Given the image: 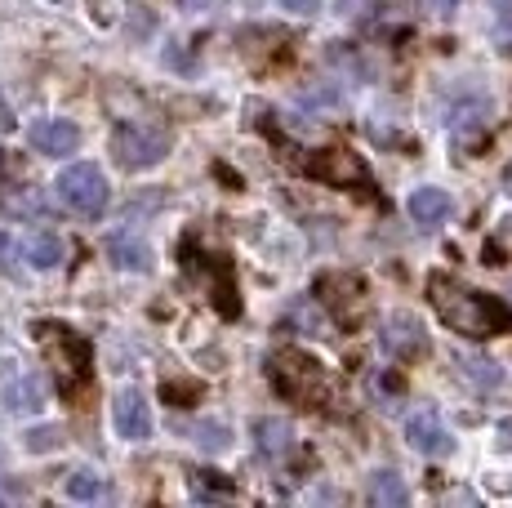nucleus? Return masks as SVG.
I'll list each match as a JSON object with an SVG mask.
<instances>
[{"instance_id":"nucleus-1","label":"nucleus","mask_w":512,"mask_h":508,"mask_svg":"<svg viewBox=\"0 0 512 508\" xmlns=\"http://www.w3.org/2000/svg\"><path fill=\"white\" fill-rule=\"evenodd\" d=\"M432 304L437 312L464 335H499L508 326V312L495 304V299H477L468 290L450 286L446 277H432Z\"/></svg>"},{"instance_id":"nucleus-2","label":"nucleus","mask_w":512,"mask_h":508,"mask_svg":"<svg viewBox=\"0 0 512 508\" xmlns=\"http://www.w3.org/2000/svg\"><path fill=\"white\" fill-rule=\"evenodd\" d=\"M54 192H58V201H63L72 214H81V219H98V214L107 210V201H112L107 174L98 170L94 161H76V165H67V170L58 174Z\"/></svg>"},{"instance_id":"nucleus-3","label":"nucleus","mask_w":512,"mask_h":508,"mask_svg":"<svg viewBox=\"0 0 512 508\" xmlns=\"http://www.w3.org/2000/svg\"><path fill=\"white\" fill-rule=\"evenodd\" d=\"M112 152L125 170H152V165H161L165 156H170V134L152 130V125H139V121L116 125Z\"/></svg>"},{"instance_id":"nucleus-4","label":"nucleus","mask_w":512,"mask_h":508,"mask_svg":"<svg viewBox=\"0 0 512 508\" xmlns=\"http://www.w3.org/2000/svg\"><path fill=\"white\" fill-rule=\"evenodd\" d=\"M406 442H410V451H419L428 459H441L455 451V437L446 433L437 410H415V415L406 419Z\"/></svg>"},{"instance_id":"nucleus-5","label":"nucleus","mask_w":512,"mask_h":508,"mask_svg":"<svg viewBox=\"0 0 512 508\" xmlns=\"http://www.w3.org/2000/svg\"><path fill=\"white\" fill-rule=\"evenodd\" d=\"M112 424L125 442H147V437H152V410H147V397L139 388H121V393H116Z\"/></svg>"},{"instance_id":"nucleus-6","label":"nucleus","mask_w":512,"mask_h":508,"mask_svg":"<svg viewBox=\"0 0 512 508\" xmlns=\"http://www.w3.org/2000/svg\"><path fill=\"white\" fill-rule=\"evenodd\" d=\"M383 344L397 357H428V330H423L410 312H392L388 330H383Z\"/></svg>"},{"instance_id":"nucleus-7","label":"nucleus","mask_w":512,"mask_h":508,"mask_svg":"<svg viewBox=\"0 0 512 508\" xmlns=\"http://www.w3.org/2000/svg\"><path fill=\"white\" fill-rule=\"evenodd\" d=\"M27 139H32V148L41 156H67V152L81 148V130H76L72 121H63V116H54V121H36Z\"/></svg>"},{"instance_id":"nucleus-8","label":"nucleus","mask_w":512,"mask_h":508,"mask_svg":"<svg viewBox=\"0 0 512 508\" xmlns=\"http://www.w3.org/2000/svg\"><path fill=\"white\" fill-rule=\"evenodd\" d=\"M107 254H112V263L121 272H152V246L130 228H121V232L107 237Z\"/></svg>"},{"instance_id":"nucleus-9","label":"nucleus","mask_w":512,"mask_h":508,"mask_svg":"<svg viewBox=\"0 0 512 508\" xmlns=\"http://www.w3.org/2000/svg\"><path fill=\"white\" fill-rule=\"evenodd\" d=\"M317 179H330V183H361L366 179V165L357 161L352 152H343V148H326L317 156V161L308 165Z\"/></svg>"},{"instance_id":"nucleus-10","label":"nucleus","mask_w":512,"mask_h":508,"mask_svg":"<svg viewBox=\"0 0 512 508\" xmlns=\"http://www.w3.org/2000/svg\"><path fill=\"white\" fill-rule=\"evenodd\" d=\"M410 219L419 223V228H437V223L450 219V192L441 188H415L410 192Z\"/></svg>"},{"instance_id":"nucleus-11","label":"nucleus","mask_w":512,"mask_h":508,"mask_svg":"<svg viewBox=\"0 0 512 508\" xmlns=\"http://www.w3.org/2000/svg\"><path fill=\"white\" fill-rule=\"evenodd\" d=\"M45 406V379L41 375H23L5 384V410L9 415H32Z\"/></svg>"},{"instance_id":"nucleus-12","label":"nucleus","mask_w":512,"mask_h":508,"mask_svg":"<svg viewBox=\"0 0 512 508\" xmlns=\"http://www.w3.org/2000/svg\"><path fill=\"white\" fill-rule=\"evenodd\" d=\"M254 446H259V455L281 459V455L294 446V428H290V419H272V415L254 419Z\"/></svg>"},{"instance_id":"nucleus-13","label":"nucleus","mask_w":512,"mask_h":508,"mask_svg":"<svg viewBox=\"0 0 512 508\" xmlns=\"http://www.w3.org/2000/svg\"><path fill=\"white\" fill-rule=\"evenodd\" d=\"M23 254H27V263H32L36 272H54L58 263H63V254H67V246H63V237L58 232H32V237L23 241Z\"/></svg>"},{"instance_id":"nucleus-14","label":"nucleus","mask_w":512,"mask_h":508,"mask_svg":"<svg viewBox=\"0 0 512 508\" xmlns=\"http://www.w3.org/2000/svg\"><path fill=\"white\" fill-rule=\"evenodd\" d=\"M459 379H464L472 393H490V388L504 384V370L490 357H459Z\"/></svg>"},{"instance_id":"nucleus-15","label":"nucleus","mask_w":512,"mask_h":508,"mask_svg":"<svg viewBox=\"0 0 512 508\" xmlns=\"http://www.w3.org/2000/svg\"><path fill=\"white\" fill-rule=\"evenodd\" d=\"M486 112H490V107L481 99H468V103H450L441 121H446V130L468 134V130H481V125H486Z\"/></svg>"},{"instance_id":"nucleus-16","label":"nucleus","mask_w":512,"mask_h":508,"mask_svg":"<svg viewBox=\"0 0 512 508\" xmlns=\"http://www.w3.org/2000/svg\"><path fill=\"white\" fill-rule=\"evenodd\" d=\"M370 500L379 508H401L406 504V482H401L392 468H379V473L370 477Z\"/></svg>"},{"instance_id":"nucleus-17","label":"nucleus","mask_w":512,"mask_h":508,"mask_svg":"<svg viewBox=\"0 0 512 508\" xmlns=\"http://www.w3.org/2000/svg\"><path fill=\"white\" fill-rule=\"evenodd\" d=\"M67 500H81V504H94V500H103L107 495V486H103V477L94 473V468H76L72 477H67Z\"/></svg>"},{"instance_id":"nucleus-18","label":"nucleus","mask_w":512,"mask_h":508,"mask_svg":"<svg viewBox=\"0 0 512 508\" xmlns=\"http://www.w3.org/2000/svg\"><path fill=\"white\" fill-rule=\"evenodd\" d=\"M192 442L201 446V451L219 455L232 446V433H228V424H219V419H201V424H192Z\"/></svg>"},{"instance_id":"nucleus-19","label":"nucleus","mask_w":512,"mask_h":508,"mask_svg":"<svg viewBox=\"0 0 512 508\" xmlns=\"http://www.w3.org/2000/svg\"><path fill=\"white\" fill-rule=\"evenodd\" d=\"M23 446H27L32 455H49V451H58V446H63V428H58V424L32 428V433L23 437Z\"/></svg>"},{"instance_id":"nucleus-20","label":"nucleus","mask_w":512,"mask_h":508,"mask_svg":"<svg viewBox=\"0 0 512 508\" xmlns=\"http://www.w3.org/2000/svg\"><path fill=\"white\" fill-rule=\"evenodd\" d=\"M18 259H23V241L0 232V272H5V277H18Z\"/></svg>"},{"instance_id":"nucleus-21","label":"nucleus","mask_w":512,"mask_h":508,"mask_svg":"<svg viewBox=\"0 0 512 508\" xmlns=\"http://www.w3.org/2000/svg\"><path fill=\"white\" fill-rule=\"evenodd\" d=\"M281 9H290V14L312 18V14H321V0H281Z\"/></svg>"},{"instance_id":"nucleus-22","label":"nucleus","mask_w":512,"mask_h":508,"mask_svg":"<svg viewBox=\"0 0 512 508\" xmlns=\"http://www.w3.org/2000/svg\"><path fill=\"white\" fill-rule=\"evenodd\" d=\"M495 18H499V32L512 41V0H495Z\"/></svg>"},{"instance_id":"nucleus-23","label":"nucleus","mask_w":512,"mask_h":508,"mask_svg":"<svg viewBox=\"0 0 512 508\" xmlns=\"http://www.w3.org/2000/svg\"><path fill=\"white\" fill-rule=\"evenodd\" d=\"M130 9H134V32L147 36V32H152V23H156L152 9H147V5H130Z\"/></svg>"},{"instance_id":"nucleus-24","label":"nucleus","mask_w":512,"mask_h":508,"mask_svg":"<svg viewBox=\"0 0 512 508\" xmlns=\"http://www.w3.org/2000/svg\"><path fill=\"white\" fill-rule=\"evenodd\" d=\"M499 451H512V419H499Z\"/></svg>"},{"instance_id":"nucleus-25","label":"nucleus","mask_w":512,"mask_h":508,"mask_svg":"<svg viewBox=\"0 0 512 508\" xmlns=\"http://www.w3.org/2000/svg\"><path fill=\"white\" fill-rule=\"evenodd\" d=\"M459 5V0H428V9H432V14H450V9H455Z\"/></svg>"},{"instance_id":"nucleus-26","label":"nucleus","mask_w":512,"mask_h":508,"mask_svg":"<svg viewBox=\"0 0 512 508\" xmlns=\"http://www.w3.org/2000/svg\"><path fill=\"white\" fill-rule=\"evenodd\" d=\"M504 192H508V197H512V165H508V170H504Z\"/></svg>"}]
</instances>
